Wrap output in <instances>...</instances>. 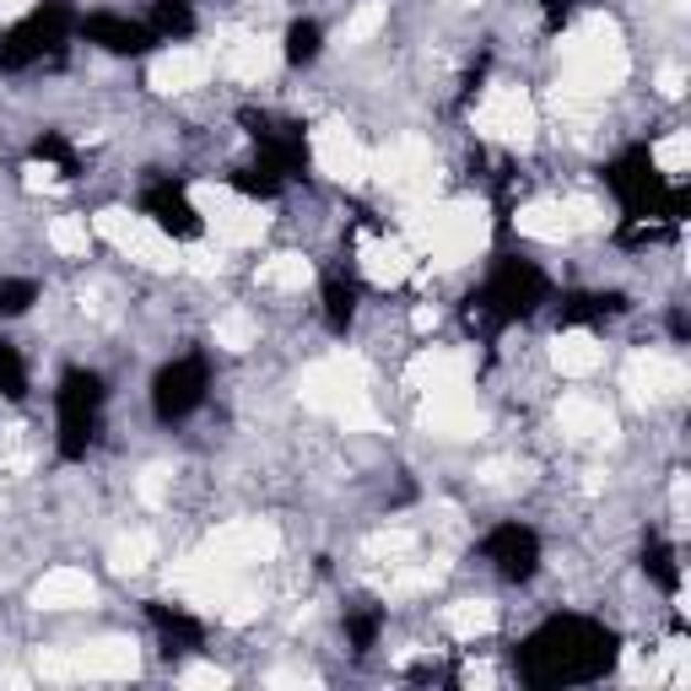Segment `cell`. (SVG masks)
<instances>
[{
  "label": "cell",
  "mask_w": 691,
  "mask_h": 691,
  "mask_svg": "<svg viewBox=\"0 0 691 691\" xmlns=\"http://www.w3.org/2000/svg\"><path fill=\"white\" fill-rule=\"evenodd\" d=\"M281 556V530L270 519H233L211 541L168 567V589L184 594L200 610H222V599L244 584L254 567Z\"/></svg>",
  "instance_id": "1"
},
{
  "label": "cell",
  "mask_w": 691,
  "mask_h": 691,
  "mask_svg": "<svg viewBox=\"0 0 691 691\" xmlns=\"http://www.w3.org/2000/svg\"><path fill=\"white\" fill-rule=\"evenodd\" d=\"M632 71V54L621 44V28L610 17L589 11L567 39H562V76H556V108L578 114V108H594L599 98H610Z\"/></svg>",
  "instance_id": "2"
},
{
  "label": "cell",
  "mask_w": 691,
  "mask_h": 691,
  "mask_svg": "<svg viewBox=\"0 0 691 691\" xmlns=\"http://www.w3.org/2000/svg\"><path fill=\"white\" fill-rule=\"evenodd\" d=\"M492 238V211H487V200L476 195H459V200H422V205H411L405 211V244H416L433 265H465V259H476L481 248Z\"/></svg>",
  "instance_id": "3"
},
{
  "label": "cell",
  "mask_w": 691,
  "mask_h": 691,
  "mask_svg": "<svg viewBox=\"0 0 691 691\" xmlns=\"http://www.w3.org/2000/svg\"><path fill=\"white\" fill-rule=\"evenodd\" d=\"M373 373L357 351H336L302 368L297 379V400L319 416H336L346 433H384V416L373 411Z\"/></svg>",
  "instance_id": "4"
},
{
  "label": "cell",
  "mask_w": 691,
  "mask_h": 691,
  "mask_svg": "<svg viewBox=\"0 0 691 691\" xmlns=\"http://www.w3.org/2000/svg\"><path fill=\"white\" fill-rule=\"evenodd\" d=\"M373 179H379L390 195L422 205V200L438 190V157H433V147H427L422 136H400V141H390V147L373 157Z\"/></svg>",
  "instance_id": "5"
},
{
  "label": "cell",
  "mask_w": 691,
  "mask_h": 691,
  "mask_svg": "<svg viewBox=\"0 0 691 691\" xmlns=\"http://www.w3.org/2000/svg\"><path fill=\"white\" fill-rule=\"evenodd\" d=\"M476 130L497 147H530L535 130H541L535 98L524 87H513V82H497V87H487V98L476 103Z\"/></svg>",
  "instance_id": "6"
},
{
  "label": "cell",
  "mask_w": 691,
  "mask_h": 691,
  "mask_svg": "<svg viewBox=\"0 0 691 691\" xmlns=\"http://www.w3.org/2000/svg\"><path fill=\"white\" fill-rule=\"evenodd\" d=\"M190 200L200 205V216L211 222V233H216V244L227 248H248L265 238V227H270V216L254 205V200L233 195V190H222V184H195Z\"/></svg>",
  "instance_id": "7"
},
{
  "label": "cell",
  "mask_w": 691,
  "mask_h": 691,
  "mask_svg": "<svg viewBox=\"0 0 691 691\" xmlns=\"http://www.w3.org/2000/svg\"><path fill=\"white\" fill-rule=\"evenodd\" d=\"M308 141H313V168L325 179H336V184H368L373 179V157L346 119H319Z\"/></svg>",
  "instance_id": "8"
},
{
  "label": "cell",
  "mask_w": 691,
  "mask_h": 691,
  "mask_svg": "<svg viewBox=\"0 0 691 691\" xmlns=\"http://www.w3.org/2000/svg\"><path fill=\"white\" fill-rule=\"evenodd\" d=\"M416 427H422L427 438L465 444V438H481V433H487V411H481V400L459 384V390H438V395L422 400V416H416Z\"/></svg>",
  "instance_id": "9"
},
{
  "label": "cell",
  "mask_w": 691,
  "mask_h": 691,
  "mask_svg": "<svg viewBox=\"0 0 691 691\" xmlns=\"http://www.w3.org/2000/svg\"><path fill=\"white\" fill-rule=\"evenodd\" d=\"M621 390L627 400L648 411V405H659V400H676L687 390V368L676 362V357H665V351H638V357H627V368H621Z\"/></svg>",
  "instance_id": "10"
},
{
  "label": "cell",
  "mask_w": 691,
  "mask_h": 691,
  "mask_svg": "<svg viewBox=\"0 0 691 691\" xmlns=\"http://www.w3.org/2000/svg\"><path fill=\"white\" fill-rule=\"evenodd\" d=\"M211 60H216L233 82H265V76L281 71V44L265 39V33H244V28H233V33L216 39V54H211Z\"/></svg>",
  "instance_id": "11"
},
{
  "label": "cell",
  "mask_w": 691,
  "mask_h": 691,
  "mask_svg": "<svg viewBox=\"0 0 691 691\" xmlns=\"http://www.w3.org/2000/svg\"><path fill=\"white\" fill-rule=\"evenodd\" d=\"M211 71H216L211 50L179 44V50H162L147 65V87H151V93H162V98H173V93H195V87L211 82Z\"/></svg>",
  "instance_id": "12"
},
{
  "label": "cell",
  "mask_w": 691,
  "mask_h": 691,
  "mask_svg": "<svg viewBox=\"0 0 691 691\" xmlns=\"http://www.w3.org/2000/svg\"><path fill=\"white\" fill-rule=\"evenodd\" d=\"M76 659V681H130L141 670V648L136 638H93L71 648Z\"/></svg>",
  "instance_id": "13"
},
{
  "label": "cell",
  "mask_w": 691,
  "mask_h": 691,
  "mask_svg": "<svg viewBox=\"0 0 691 691\" xmlns=\"http://www.w3.org/2000/svg\"><path fill=\"white\" fill-rule=\"evenodd\" d=\"M470 373H476L470 351L427 346L422 357H411V368H405V384H411V390H422V395H438V390H459V384H470Z\"/></svg>",
  "instance_id": "14"
},
{
  "label": "cell",
  "mask_w": 691,
  "mask_h": 691,
  "mask_svg": "<svg viewBox=\"0 0 691 691\" xmlns=\"http://www.w3.org/2000/svg\"><path fill=\"white\" fill-rule=\"evenodd\" d=\"M357 265H362V276H368L373 287H400V281L416 270V254H411L405 238H362Z\"/></svg>",
  "instance_id": "15"
},
{
  "label": "cell",
  "mask_w": 691,
  "mask_h": 691,
  "mask_svg": "<svg viewBox=\"0 0 691 691\" xmlns=\"http://www.w3.org/2000/svg\"><path fill=\"white\" fill-rule=\"evenodd\" d=\"M93 599H98V584L82 567H54V573H44L33 584V605L39 610H87Z\"/></svg>",
  "instance_id": "16"
},
{
  "label": "cell",
  "mask_w": 691,
  "mask_h": 691,
  "mask_svg": "<svg viewBox=\"0 0 691 691\" xmlns=\"http://www.w3.org/2000/svg\"><path fill=\"white\" fill-rule=\"evenodd\" d=\"M114 248H119V254H130L141 270H184V248L173 244L162 227L141 222V216L130 222V233H125V238H119Z\"/></svg>",
  "instance_id": "17"
},
{
  "label": "cell",
  "mask_w": 691,
  "mask_h": 691,
  "mask_svg": "<svg viewBox=\"0 0 691 691\" xmlns=\"http://www.w3.org/2000/svg\"><path fill=\"white\" fill-rule=\"evenodd\" d=\"M556 427L573 438V444H610L616 438V416L589 395H567L556 405Z\"/></svg>",
  "instance_id": "18"
},
{
  "label": "cell",
  "mask_w": 691,
  "mask_h": 691,
  "mask_svg": "<svg viewBox=\"0 0 691 691\" xmlns=\"http://www.w3.org/2000/svg\"><path fill=\"white\" fill-rule=\"evenodd\" d=\"M599 362H605V346L594 341L589 330H562V336L551 341V368H556L562 379H589Z\"/></svg>",
  "instance_id": "19"
},
{
  "label": "cell",
  "mask_w": 691,
  "mask_h": 691,
  "mask_svg": "<svg viewBox=\"0 0 691 691\" xmlns=\"http://www.w3.org/2000/svg\"><path fill=\"white\" fill-rule=\"evenodd\" d=\"M519 233L524 238H535V244H562V238H573V227H567V216H562V200H530V205H519Z\"/></svg>",
  "instance_id": "20"
},
{
  "label": "cell",
  "mask_w": 691,
  "mask_h": 691,
  "mask_svg": "<svg viewBox=\"0 0 691 691\" xmlns=\"http://www.w3.org/2000/svg\"><path fill=\"white\" fill-rule=\"evenodd\" d=\"M444 627H448V638H465V642L487 638L497 627V605L492 599H459V605L444 610Z\"/></svg>",
  "instance_id": "21"
},
{
  "label": "cell",
  "mask_w": 691,
  "mask_h": 691,
  "mask_svg": "<svg viewBox=\"0 0 691 691\" xmlns=\"http://www.w3.org/2000/svg\"><path fill=\"white\" fill-rule=\"evenodd\" d=\"M308 281H313V265L302 254H276V259L259 265V287L265 293H302Z\"/></svg>",
  "instance_id": "22"
},
{
  "label": "cell",
  "mask_w": 691,
  "mask_h": 691,
  "mask_svg": "<svg viewBox=\"0 0 691 691\" xmlns=\"http://www.w3.org/2000/svg\"><path fill=\"white\" fill-rule=\"evenodd\" d=\"M151 556H157V541L147 530H130V535H119L108 545V567L114 573H141V567H151Z\"/></svg>",
  "instance_id": "23"
},
{
  "label": "cell",
  "mask_w": 691,
  "mask_h": 691,
  "mask_svg": "<svg viewBox=\"0 0 691 691\" xmlns=\"http://www.w3.org/2000/svg\"><path fill=\"white\" fill-rule=\"evenodd\" d=\"M390 22V11H384V0H362L351 17H346V28L336 33V44H368V39H379V28Z\"/></svg>",
  "instance_id": "24"
},
{
  "label": "cell",
  "mask_w": 691,
  "mask_h": 691,
  "mask_svg": "<svg viewBox=\"0 0 691 691\" xmlns=\"http://www.w3.org/2000/svg\"><path fill=\"white\" fill-rule=\"evenodd\" d=\"M216 346L222 351H248V346L259 341V325H254V313H244V308H227L222 319H216Z\"/></svg>",
  "instance_id": "25"
},
{
  "label": "cell",
  "mask_w": 691,
  "mask_h": 691,
  "mask_svg": "<svg viewBox=\"0 0 691 691\" xmlns=\"http://www.w3.org/2000/svg\"><path fill=\"white\" fill-rule=\"evenodd\" d=\"M444 573H448V562H427V567H405L395 584H390V594L395 599H411V594H427V589H438L444 584Z\"/></svg>",
  "instance_id": "26"
},
{
  "label": "cell",
  "mask_w": 691,
  "mask_h": 691,
  "mask_svg": "<svg viewBox=\"0 0 691 691\" xmlns=\"http://www.w3.org/2000/svg\"><path fill=\"white\" fill-rule=\"evenodd\" d=\"M562 216H567V227L573 233H599L610 216H605V205L599 200H589V195H567L562 200Z\"/></svg>",
  "instance_id": "27"
},
{
  "label": "cell",
  "mask_w": 691,
  "mask_h": 691,
  "mask_svg": "<svg viewBox=\"0 0 691 691\" xmlns=\"http://www.w3.org/2000/svg\"><path fill=\"white\" fill-rule=\"evenodd\" d=\"M50 244H54V254H87V222L82 216H54L50 222Z\"/></svg>",
  "instance_id": "28"
},
{
  "label": "cell",
  "mask_w": 691,
  "mask_h": 691,
  "mask_svg": "<svg viewBox=\"0 0 691 691\" xmlns=\"http://www.w3.org/2000/svg\"><path fill=\"white\" fill-rule=\"evenodd\" d=\"M653 162H659V173H670V179H681L691 162V136L687 130H676V136H665L659 147H653Z\"/></svg>",
  "instance_id": "29"
},
{
  "label": "cell",
  "mask_w": 691,
  "mask_h": 691,
  "mask_svg": "<svg viewBox=\"0 0 691 691\" xmlns=\"http://www.w3.org/2000/svg\"><path fill=\"white\" fill-rule=\"evenodd\" d=\"M259 610H265V605H259V594L248 589V584H238V589L222 599V610H216V616H222L227 627H248V621H254Z\"/></svg>",
  "instance_id": "30"
},
{
  "label": "cell",
  "mask_w": 691,
  "mask_h": 691,
  "mask_svg": "<svg viewBox=\"0 0 691 691\" xmlns=\"http://www.w3.org/2000/svg\"><path fill=\"white\" fill-rule=\"evenodd\" d=\"M184 270H190V276H200V281H216V276L227 270V259H222V248L195 244V248H184Z\"/></svg>",
  "instance_id": "31"
},
{
  "label": "cell",
  "mask_w": 691,
  "mask_h": 691,
  "mask_svg": "<svg viewBox=\"0 0 691 691\" xmlns=\"http://www.w3.org/2000/svg\"><path fill=\"white\" fill-rule=\"evenodd\" d=\"M33 665H39L44 681H76V659H71V648H39Z\"/></svg>",
  "instance_id": "32"
},
{
  "label": "cell",
  "mask_w": 691,
  "mask_h": 691,
  "mask_svg": "<svg viewBox=\"0 0 691 691\" xmlns=\"http://www.w3.org/2000/svg\"><path fill=\"white\" fill-rule=\"evenodd\" d=\"M687 638H670L665 642V665L653 670V681H670V687H687Z\"/></svg>",
  "instance_id": "33"
},
{
  "label": "cell",
  "mask_w": 691,
  "mask_h": 691,
  "mask_svg": "<svg viewBox=\"0 0 691 691\" xmlns=\"http://www.w3.org/2000/svg\"><path fill=\"white\" fill-rule=\"evenodd\" d=\"M168 481H173V476H168V465H147V470H141V481H136V497H141L147 508H162V502H168Z\"/></svg>",
  "instance_id": "34"
},
{
  "label": "cell",
  "mask_w": 691,
  "mask_h": 691,
  "mask_svg": "<svg viewBox=\"0 0 691 691\" xmlns=\"http://www.w3.org/2000/svg\"><path fill=\"white\" fill-rule=\"evenodd\" d=\"M22 190H28V195H54V190H65V184H60V168H54V162H28V168H22Z\"/></svg>",
  "instance_id": "35"
},
{
  "label": "cell",
  "mask_w": 691,
  "mask_h": 691,
  "mask_svg": "<svg viewBox=\"0 0 691 691\" xmlns=\"http://www.w3.org/2000/svg\"><path fill=\"white\" fill-rule=\"evenodd\" d=\"M405 551H416V535H411V530H384V535L368 541V556H390V562H395Z\"/></svg>",
  "instance_id": "36"
},
{
  "label": "cell",
  "mask_w": 691,
  "mask_h": 691,
  "mask_svg": "<svg viewBox=\"0 0 691 691\" xmlns=\"http://www.w3.org/2000/svg\"><path fill=\"white\" fill-rule=\"evenodd\" d=\"M130 222H136L130 211H119V205H108V211H98V216H93V233H98V238H108V244H119V238L130 233Z\"/></svg>",
  "instance_id": "37"
},
{
  "label": "cell",
  "mask_w": 691,
  "mask_h": 691,
  "mask_svg": "<svg viewBox=\"0 0 691 691\" xmlns=\"http://www.w3.org/2000/svg\"><path fill=\"white\" fill-rule=\"evenodd\" d=\"M179 681H184V687H195V691H222L233 676H227V670H216V665H190Z\"/></svg>",
  "instance_id": "38"
},
{
  "label": "cell",
  "mask_w": 691,
  "mask_h": 691,
  "mask_svg": "<svg viewBox=\"0 0 691 691\" xmlns=\"http://www.w3.org/2000/svg\"><path fill=\"white\" fill-rule=\"evenodd\" d=\"M265 681H270V687H319V676H308V670H293V665H281V670H270Z\"/></svg>",
  "instance_id": "39"
},
{
  "label": "cell",
  "mask_w": 691,
  "mask_h": 691,
  "mask_svg": "<svg viewBox=\"0 0 691 691\" xmlns=\"http://www.w3.org/2000/svg\"><path fill=\"white\" fill-rule=\"evenodd\" d=\"M659 93H665V98H681V93H687V71H681V65H665V71H659Z\"/></svg>",
  "instance_id": "40"
},
{
  "label": "cell",
  "mask_w": 691,
  "mask_h": 691,
  "mask_svg": "<svg viewBox=\"0 0 691 691\" xmlns=\"http://www.w3.org/2000/svg\"><path fill=\"white\" fill-rule=\"evenodd\" d=\"M621 676H627V681H653V665H642L638 648H627V659H621Z\"/></svg>",
  "instance_id": "41"
},
{
  "label": "cell",
  "mask_w": 691,
  "mask_h": 691,
  "mask_svg": "<svg viewBox=\"0 0 691 691\" xmlns=\"http://www.w3.org/2000/svg\"><path fill=\"white\" fill-rule=\"evenodd\" d=\"M492 681H497L492 665H465V687H470V691H476V687H492Z\"/></svg>",
  "instance_id": "42"
},
{
  "label": "cell",
  "mask_w": 691,
  "mask_h": 691,
  "mask_svg": "<svg viewBox=\"0 0 691 691\" xmlns=\"http://www.w3.org/2000/svg\"><path fill=\"white\" fill-rule=\"evenodd\" d=\"M39 0H0V22H17V17H28Z\"/></svg>",
  "instance_id": "43"
},
{
  "label": "cell",
  "mask_w": 691,
  "mask_h": 691,
  "mask_svg": "<svg viewBox=\"0 0 691 691\" xmlns=\"http://www.w3.org/2000/svg\"><path fill=\"white\" fill-rule=\"evenodd\" d=\"M411 325H416V330H433V325H438V308H416Z\"/></svg>",
  "instance_id": "44"
},
{
  "label": "cell",
  "mask_w": 691,
  "mask_h": 691,
  "mask_svg": "<svg viewBox=\"0 0 691 691\" xmlns=\"http://www.w3.org/2000/svg\"><path fill=\"white\" fill-rule=\"evenodd\" d=\"M584 492H589V497L605 492V470H589V476H584Z\"/></svg>",
  "instance_id": "45"
},
{
  "label": "cell",
  "mask_w": 691,
  "mask_h": 691,
  "mask_svg": "<svg viewBox=\"0 0 691 691\" xmlns=\"http://www.w3.org/2000/svg\"><path fill=\"white\" fill-rule=\"evenodd\" d=\"M465 6H481V0H465Z\"/></svg>",
  "instance_id": "46"
}]
</instances>
